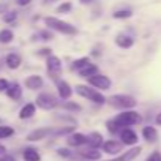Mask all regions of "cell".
Masks as SVG:
<instances>
[{
    "label": "cell",
    "instance_id": "cell-29",
    "mask_svg": "<svg viewBox=\"0 0 161 161\" xmlns=\"http://www.w3.org/2000/svg\"><path fill=\"white\" fill-rule=\"evenodd\" d=\"M14 134V130L11 126H0V139H7Z\"/></svg>",
    "mask_w": 161,
    "mask_h": 161
},
{
    "label": "cell",
    "instance_id": "cell-18",
    "mask_svg": "<svg viewBox=\"0 0 161 161\" xmlns=\"http://www.w3.org/2000/svg\"><path fill=\"white\" fill-rule=\"evenodd\" d=\"M98 73H100V68H98L95 63H89L86 68H82L77 74H79V77L89 79V77H92V76H95V74H98Z\"/></svg>",
    "mask_w": 161,
    "mask_h": 161
},
{
    "label": "cell",
    "instance_id": "cell-30",
    "mask_svg": "<svg viewBox=\"0 0 161 161\" xmlns=\"http://www.w3.org/2000/svg\"><path fill=\"white\" fill-rule=\"evenodd\" d=\"M71 10H73V3L71 2H65V3H62L57 8V11L62 13V14H68V13H71Z\"/></svg>",
    "mask_w": 161,
    "mask_h": 161
},
{
    "label": "cell",
    "instance_id": "cell-10",
    "mask_svg": "<svg viewBox=\"0 0 161 161\" xmlns=\"http://www.w3.org/2000/svg\"><path fill=\"white\" fill-rule=\"evenodd\" d=\"M66 144L69 147H80V145H86L87 144V136L82 133H71L66 137Z\"/></svg>",
    "mask_w": 161,
    "mask_h": 161
},
{
    "label": "cell",
    "instance_id": "cell-8",
    "mask_svg": "<svg viewBox=\"0 0 161 161\" xmlns=\"http://www.w3.org/2000/svg\"><path fill=\"white\" fill-rule=\"evenodd\" d=\"M122 148H123V142H119L115 139L104 141V144H103V152H106L108 155H117L122 152Z\"/></svg>",
    "mask_w": 161,
    "mask_h": 161
},
{
    "label": "cell",
    "instance_id": "cell-6",
    "mask_svg": "<svg viewBox=\"0 0 161 161\" xmlns=\"http://www.w3.org/2000/svg\"><path fill=\"white\" fill-rule=\"evenodd\" d=\"M87 82H89L93 89H97V90H100V92H106V90H109V89L112 87V80H111L106 74H101V73H98V74L89 77Z\"/></svg>",
    "mask_w": 161,
    "mask_h": 161
},
{
    "label": "cell",
    "instance_id": "cell-31",
    "mask_svg": "<svg viewBox=\"0 0 161 161\" xmlns=\"http://www.w3.org/2000/svg\"><path fill=\"white\" fill-rule=\"evenodd\" d=\"M71 133H74V126H66V128H60L54 131L55 136H63V134H71Z\"/></svg>",
    "mask_w": 161,
    "mask_h": 161
},
{
    "label": "cell",
    "instance_id": "cell-42",
    "mask_svg": "<svg viewBox=\"0 0 161 161\" xmlns=\"http://www.w3.org/2000/svg\"><path fill=\"white\" fill-rule=\"evenodd\" d=\"M5 153H7V147L0 144V155H5Z\"/></svg>",
    "mask_w": 161,
    "mask_h": 161
},
{
    "label": "cell",
    "instance_id": "cell-3",
    "mask_svg": "<svg viewBox=\"0 0 161 161\" xmlns=\"http://www.w3.org/2000/svg\"><path fill=\"white\" fill-rule=\"evenodd\" d=\"M108 103L111 108L114 109H120V111H128V109H133L137 101L134 97L131 95H125V93H117V95H112L111 98H108Z\"/></svg>",
    "mask_w": 161,
    "mask_h": 161
},
{
    "label": "cell",
    "instance_id": "cell-36",
    "mask_svg": "<svg viewBox=\"0 0 161 161\" xmlns=\"http://www.w3.org/2000/svg\"><path fill=\"white\" fill-rule=\"evenodd\" d=\"M40 35H41V36H43V40H46V41H49V40H52V38H54V35H52L51 32H47V30H43Z\"/></svg>",
    "mask_w": 161,
    "mask_h": 161
},
{
    "label": "cell",
    "instance_id": "cell-40",
    "mask_svg": "<svg viewBox=\"0 0 161 161\" xmlns=\"http://www.w3.org/2000/svg\"><path fill=\"white\" fill-rule=\"evenodd\" d=\"M106 161H126V159H125L123 155H120L119 158H112V159H106Z\"/></svg>",
    "mask_w": 161,
    "mask_h": 161
},
{
    "label": "cell",
    "instance_id": "cell-9",
    "mask_svg": "<svg viewBox=\"0 0 161 161\" xmlns=\"http://www.w3.org/2000/svg\"><path fill=\"white\" fill-rule=\"evenodd\" d=\"M119 134H120V141L125 145H134V144H137V134L131 128H123Z\"/></svg>",
    "mask_w": 161,
    "mask_h": 161
},
{
    "label": "cell",
    "instance_id": "cell-21",
    "mask_svg": "<svg viewBox=\"0 0 161 161\" xmlns=\"http://www.w3.org/2000/svg\"><path fill=\"white\" fill-rule=\"evenodd\" d=\"M79 155L82 156V158L93 159V161H97V159L101 158V152H100V148H92V147H89V148H86V150H80Z\"/></svg>",
    "mask_w": 161,
    "mask_h": 161
},
{
    "label": "cell",
    "instance_id": "cell-25",
    "mask_svg": "<svg viewBox=\"0 0 161 161\" xmlns=\"http://www.w3.org/2000/svg\"><path fill=\"white\" fill-rule=\"evenodd\" d=\"M106 128H108V131L109 133H112V134H117V133H120L123 128L114 120V119H111V120H108L106 122Z\"/></svg>",
    "mask_w": 161,
    "mask_h": 161
},
{
    "label": "cell",
    "instance_id": "cell-22",
    "mask_svg": "<svg viewBox=\"0 0 161 161\" xmlns=\"http://www.w3.org/2000/svg\"><path fill=\"white\" fill-rule=\"evenodd\" d=\"M22 156H24V161H41L40 152H38L36 148H33V147H27V148L24 150Z\"/></svg>",
    "mask_w": 161,
    "mask_h": 161
},
{
    "label": "cell",
    "instance_id": "cell-44",
    "mask_svg": "<svg viewBox=\"0 0 161 161\" xmlns=\"http://www.w3.org/2000/svg\"><path fill=\"white\" fill-rule=\"evenodd\" d=\"M54 2H57V0H43V3H44V5H47V3H54Z\"/></svg>",
    "mask_w": 161,
    "mask_h": 161
},
{
    "label": "cell",
    "instance_id": "cell-12",
    "mask_svg": "<svg viewBox=\"0 0 161 161\" xmlns=\"http://www.w3.org/2000/svg\"><path fill=\"white\" fill-rule=\"evenodd\" d=\"M57 92H58V97H60L62 100H69L71 95H73L71 86L66 82V80H62V79L57 80Z\"/></svg>",
    "mask_w": 161,
    "mask_h": 161
},
{
    "label": "cell",
    "instance_id": "cell-11",
    "mask_svg": "<svg viewBox=\"0 0 161 161\" xmlns=\"http://www.w3.org/2000/svg\"><path fill=\"white\" fill-rule=\"evenodd\" d=\"M49 134H52V128L49 126H43V128H38V130H33L29 136H27V141L30 142H35V141H41L44 137H47Z\"/></svg>",
    "mask_w": 161,
    "mask_h": 161
},
{
    "label": "cell",
    "instance_id": "cell-14",
    "mask_svg": "<svg viewBox=\"0 0 161 161\" xmlns=\"http://www.w3.org/2000/svg\"><path fill=\"white\" fill-rule=\"evenodd\" d=\"M103 144H104V141H103L101 133L92 131V133L87 136V145H89V147H92V148H100V147H103Z\"/></svg>",
    "mask_w": 161,
    "mask_h": 161
},
{
    "label": "cell",
    "instance_id": "cell-2",
    "mask_svg": "<svg viewBox=\"0 0 161 161\" xmlns=\"http://www.w3.org/2000/svg\"><path fill=\"white\" fill-rule=\"evenodd\" d=\"M74 90H76L77 95H80L82 98H87L89 101H92V103H95V104H100V106L108 101V98H106L100 90L93 89L92 86H82V84H79V86L74 87Z\"/></svg>",
    "mask_w": 161,
    "mask_h": 161
},
{
    "label": "cell",
    "instance_id": "cell-39",
    "mask_svg": "<svg viewBox=\"0 0 161 161\" xmlns=\"http://www.w3.org/2000/svg\"><path fill=\"white\" fill-rule=\"evenodd\" d=\"M30 2H32V0H16V3H18L19 7H27Z\"/></svg>",
    "mask_w": 161,
    "mask_h": 161
},
{
    "label": "cell",
    "instance_id": "cell-1",
    "mask_svg": "<svg viewBox=\"0 0 161 161\" xmlns=\"http://www.w3.org/2000/svg\"><path fill=\"white\" fill-rule=\"evenodd\" d=\"M44 25H46L47 29L54 30V32H58V33L68 35V36L77 33V29H76L74 25H71L69 22L62 21V19H58V18H54V16H46V18H44Z\"/></svg>",
    "mask_w": 161,
    "mask_h": 161
},
{
    "label": "cell",
    "instance_id": "cell-19",
    "mask_svg": "<svg viewBox=\"0 0 161 161\" xmlns=\"http://www.w3.org/2000/svg\"><path fill=\"white\" fill-rule=\"evenodd\" d=\"M7 95H8V98H11L13 101H19V100L22 98V89H21V86H19L18 82L11 84V86L8 87V90H7Z\"/></svg>",
    "mask_w": 161,
    "mask_h": 161
},
{
    "label": "cell",
    "instance_id": "cell-26",
    "mask_svg": "<svg viewBox=\"0 0 161 161\" xmlns=\"http://www.w3.org/2000/svg\"><path fill=\"white\" fill-rule=\"evenodd\" d=\"M141 150H142V148H141L139 145H137V147H131L128 152H125V153H123V156H125V159H126V161H133L134 158H137V155L141 153Z\"/></svg>",
    "mask_w": 161,
    "mask_h": 161
},
{
    "label": "cell",
    "instance_id": "cell-24",
    "mask_svg": "<svg viewBox=\"0 0 161 161\" xmlns=\"http://www.w3.org/2000/svg\"><path fill=\"white\" fill-rule=\"evenodd\" d=\"M13 38H14V33H13L10 29L0 30V43H2V44H8V43H11Z\"/></svg>",
    "mask_w": 161,
    "mask_h": 161
},
{
    "label": "cell",
    "instance_id": "cell-38",
    "mask_svg": "<svg viewBox=\"0 0 161 161\" xmlns=\"http://www.w3.org/2000/svg\"><path fill=\"white\" fill-rule=\"evenodd\" d=\"M0 161H16L14 159V156H11V155H2V156H0Z\"/></svg>",
    "mask_w": 161,
    "mask_h": 161
},
{
    "label": "cell",
    "instance_id": "cell-33",
    "mask_svg": "<svg viewBox=\"0 0 161 161\" xmlns=\"http://www.w3.org/2000/svg\"><path fill=\"white\" fill-rule=\"evenodd\" d=\"M8 87H10V82H8V80L3 79V77H0V92H7Z\"/></svg>",
    "mask_w": 161,
    "mask_h": 161
},
{
    "label": "cell",
    "instance_id": "cell-28",
    "mask_svg": "<svg viewBox=\"0 0 161 161\" xmlns=\"http://www.w3.org/2000/svg\"><path fill=\"white\" fill-rule=\"evenodd\" d=\"M133 16V11L131 10H117L112 13V18L114 19H128Z\"/></svg>",
    "mask_w": 161,
    "mask_h": 161
},
{
    "label": "cell",
    "instance_id": "cell-35",
    "mask_svg": "<svg viewBox=\"0 0 161 161\" xmlns=\"http://www.w3.org/2000/svg\"><path fill=\"white\" fill-rule=\"evenodd\" d=\"M38 55H44V57L47 58L49 55H52V52H51V49H49V47H43V49H40V51H38Z\"/></svg>",
    "mask_w": 161,
    "mask_h": 161
},
{
    "label": "cell",
    "instance_id": "cell-15",
    "mask_svg": "<svg viewBox=\"0 0 161 161\" xmlns=\"http://www.w3.org/2000/svg\"><path fill=\"white\" fill-rule=\"evenodd\" d=\"M115 44H117L120 49H130V47H133V44H134V40H133L130 35L119 33V35L115 36Z\"/></svg>",
    "mask_w": 161,
    "mask_h": 161
},
{
    "label": "cell",
    "instance_id": "cell-43",
    "mask_svg": "<svg viewBox=\"0 0 161 161\" xmlns=\"http://www.w3.org/2000/svg\"><path fill=\"white\" fill-rule=\"evenodd\" d=\"M82 5H90V3H93V0H79Z\"/></svg>",
    "mask_w": 161,
    "mask_h": 161
},
{
    "label": "cell",
    "instance_id": "cell-27",
    "mask_svg": "<svg viewBox=\"0 0 161 161\" xmlns=\"http://www.w3.org/2000/svg\"><path fill=\"white\" fill-rule=\"evenodd\" d=\"M62 108L66 109V111H69V112H80V111H82V106L74 103V101H66V103L62 104Z\"/></svg>",
    "mask_w": 161,
    "mask_h": 161
},
{
    "label": "cell",
    "instance_id": "cell-34",
    "mask_svg": "<svg viewBox=\"0 0 161 161\" xmlns=\"http://www.w3.org/2000/svg\"><path fill=\"white\" fill-rule=\"evenodd\" d=\"M145 161H161V155H159V152H153Z\"/></svg>",
    "mask_w": 161,
    "mask_h": 161
},
{
    "label": "cell",
    "instance_id": "cell-4",
    "mask_svg": "<svg viewBox=\"0 0 161 161\" xmlns=\"http://www.w3.org/2000/svg\"><path fill=\"white\" fill-rule=\"evenodd\" d=\"M114 120L122 126V128H130L133 125H139L142 122V117L139 112L133 111V109H128V111H122L120 114H117L114 117Z\"/></svg>",
    "mask_w": 161,
    "mask_h": 161
},
{
    "label": "cell",
    "instance_id": "cell-5",
    "mask_svg": "<svg viewBox=\"0 0 161 161\" xmlns=\"http://www.w3.org/2000/svg\"><path fill=\"white\" fill-rule=\"evenodd\" d=\"M46 71H47V76L57 82L58 77H60V74H62V71H63L62 60H60L57 55H49V57L46 58Z\"/></svg>",
    "mask_w": 161,
    "mask_h": 161
},
{
    "label": "cell",
    "instance_id": "cell-16",
    "mask_svg": "<svg viewBox=\"0 0 161 161\" xmlns=\"http://www.w3.org/2000/svg\"><path fill=\"white\" fill-rule=\"evenodd\" d=\"M35 112H36V104L27 103V104H24V106L21 108V111H19V119H22V120L32 119V117L35 115Z\"/></svg>",
    "mask_w": 161,
    "mask_h": 161
},
{
    "label": "cell",
    "instance_id": "cell-32",
    "mask_svg": "<svg viewBox=\"0 0 161 161\" xmlns=\"http://www.w3.org/2000/svg\"><path fill=\"white\" fill-rule=\"evenodd\" d=\"M16 18H18V13L16 11H10V13H7L5 16H3V19H5V22H14L16 21Z\"/></svg>",
    "mask_w": 161,
    "mask_h": 161
},
{
    "label": "cell",
    "instance_id": "cell-20",
    "mask_svg": "<svg viewBox=\"0 0 161 161\" xmlns=\"http://www.w3.org/2000/svg\"><path fill=\"white\" fill-rule=\"evenodd\" d=\"M142 137L147 141V142H156L158 141V131L155 126H144L142 128Z\"/></svg>",
    "mask_w": 161,
    "mask_h": 161
},
{
    "label": "cell",
    "instance_id": "cell-7",
    "mask_svg": "<svg viewBox=\"0 0 161 161\" xmlns=\"http://www.w3.org/2000/svg\"><path fill=\"white\" fill-rule=\"evenodd\" d=\"M35 101H36L35 104H36L38 108L44 109V111H51V109H54V108H57V106H58L57 98H55L52 93H47V92L40 93V95L36 97V100H35Z\"/></svg>",
    "mask_w": 161,
    "mask_h": 161
},
{
    "label": "cell",
    "instance_id": "cell-37",
    "mask_svg": "<svg viewBox=\"0 0 161 161\" xmlns=\"http://www.w3.org/2000/svg\"><path fill=\"white\" fill-rule=\"evenodd\" d=\"M57 153H58L60 156H65V158L71 156V152H69L68 148H58V150H57Z\"/></svg>",
    "mask_w": 161,
    "mask_h": 161
},
{
    "label": "cell",
    "instance_id": "cell-17",
    "mask_svg": "<svg viewBox=\"0 0 161 161\" xmlns=\"http://www.w3.org/2000/svg\"><path fill=\"white\" fill-rule=\"evenodd\" d=\"M5 63H7V66L10 69H18L21 66V63H22V57L19 54H14V52L13 54H8L7 58H5Z\"/></svg>",
    "mask_w": 161,
    "mask_h": 161
},
{
    "label": "cell",
    "instance_id": "cell-23",
    "mask_svg": "<svg viewBox=\"0 0 161 161\" xmlns=\"http://www.w3.org/2000/svg\"><path fill=\"white\" fill-rule=\"evenodd\" d=\"M89 63H92L90 62V57H80V58H76L73 63H71V66H69V69L71 71H76V73H79L82 68H86Z\"/></svg>",
    "mask_w": 161,
    "mask_h": 161
},
{
    "label": "cell",
    "instance_id": "cell-41",
    "mask_svg": "<svg viewBox=\"0 0 161 161\" xmlns=\"http://www.w3.org/2000/svg\"><path fill=\"white\" fill-rule=\"evenodd\" d=\"M155 123H156V125H159V126H161V112H159V114H158V115H156V119H155Z\"/></svg>",
    "mask_w": 161,
    "mask_h": 161
},
{
    "label": "cell",
    "instance_id": "cell-13",
    "mask_svg": "<svg viewBox=\"0 0 161 161\" xmlns=\"http://www.w3.org/2000/svg\"><path fill=\"white\" fill-rule=\"evenodd\" d=\"M24 84H25V87H27L29 90H40V89L43 87V84H44V80H43L41 76L32 74V76H29V77L24 80Z\"/></svg>",
    "mask_w": 161,
    "mask_h": 161
}]
</instances>
